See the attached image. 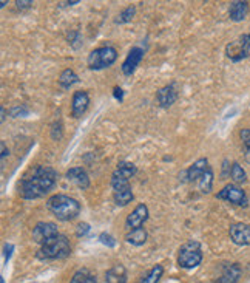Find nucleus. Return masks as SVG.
<instances>
[{"label":"nucleus","mask_w":250,"mask_h":283,"mask_svg":"<svg viewBox=\"0 0 250 283\" xmlns=\"http://www.w3.org/2000/svg\"><path fill=\"white\" fill-rule=\"evenodd\" d=\"M16 6H17L19 11H25V9H30L33 6V2H31V0H17Z\"/></svg>","instance_id":"nucleus-34"},{"label":"nucleus","mask_w":250,"mask_h":283,"mask_svg":"<svg viewBox=\"0 0 250 283\" xmlns=\"http://www.w3.org/2000/svg\"><path fill=\"white\" fill-rule=\"evenodd\" d=\"M68 44L74 48V50H78L82 47V37L79 34V31H71L68 34Z\"/></svg>","instance_id":"nucleus-29"},{"label":"nucleus","mask_w":250,"mask_h":283,"mask_svg":"<svg viewBox=\"0 0 250 283\" xmlns=\"http://www.w3.org/2000/svg\"><path fill=\"white\" fill-rule=\"evenodd\" d=\"M79 82H81L79 76L76 74V71L71 70V68L64 70V71L60 73V76H59V85L64 90H70L73 85H76Z\"/></svg>","instance_id":"nucleus-20"},{"label":"nucleus","mask_w":250,"mask_h":283,"mask_svg":"<svg viewBox=\"0 0 250 283\" xmlns=\"http://www.w3.org/2000/svg\"><path fill=\"white\" fill-rule=\"evenodd\" d=\"M134 14H136V8L134 6H127L125 9H122L121 12H119V16L116 17V23H119V25H122V23H128V22H131V19L134 17Z\"/></svg>","instance_id":"nucleus-25"},{"label":"nucleus","mask_w":250,"mask_h":283,"mask_svg":"<svg viewBox=\"0 0 250 283\" xmlns=\"http://www.w3.org/2000/svg\"><path fill=\"white\" fill-rule=\"evenodd\" d=\"M70 283H97V279L90 269L82 268V269H78V271L73 274Z\"/></svg>","instance_id":"nucleus-21"},{"label":"nucleus","mask_w":250,"mask_h":283,"mask_svg":"<svg viewBox=\"0 0 250 283\" xmlns=\"http://www.w3.org/2000/svg\"><path fill=\"white\" fill-rule=\"evenodd\" d=\"M216 198L218 200H224V201H229V203L236 204V206H243V208H246L247 203H249L246 192L238 184H235V183L224 186L216 194Z\"/></svg>","instance_id":"nucleus-7"},{"label":"nucleus","mask_w":250,"mask_h":283,"mask_svg":"<svg viewBox=\"0 0 250 283\" xmlns=\"http://www.w3.org/2000/svg\"><path fill=\"white\" fill-rule=\"evenodd\" d=\"M178 96H179V93H178V88H176V84H174V82L159 88L158 93H156L158 104L161 107H164V109L171 107L174 102L178 101Z\"/></svg>","instance_id":"nucleus-14"},{"label":"nucleus","mask_w":250,"mask_h":283,"mask_svg":"<svg viewBox=\"0 0 250 283\" xmlns=\"http://www.w3.org/2000/svg\"><path fill=\"white\" fill-rule=\"evenodd\" d=\"M226 55L233 62H240L246 57H250V36L243 34L240 39L230 42L226 48Z\"/></svg>","instance_id":"nucleus-6"},{"label":"nucleus","mask_w":250,"mask_h":283,"mask_svg":"<svg viewBox=\"0 0 250 283\" xmlns=\"http://www.w3.org/2000/svg\"><path fill=\"white\" fill-rule=\"evenodd\" d=\"M148 215H150V212H148L147 204H144V203L137 204L136 208L131 211V214L127 217V220H125V227H127L128 230L142 227L144 223L148 220Z\"/></svg>","instance_id":"nucleus-11"},{"label":"nucleus","mask_w":250,"mask_h":283,"mask_svg":"<svg viewBox=\"0 0 250 283\" xmlns=\"http://www.w3.org/2000/svg\"><path fill=\"white\" fill-rule=\"evenodd\" d=\"M99 240H101L102 244H105L107 248H115L116 246V238L113 235H110L108 232H102L99 235Z\"/></svg>","instance_id":"nucleus-30"},{"label":"nucleus","mask_w":250,"mask_h":283,"mask_svg":"<svg viewBox=\"0 0 250 283\" xmlns=\"http://www.w3.org/2000/svg\"><path fill=\"white\" fill-rule=\"evenodd\" d=\"M118 59V50L115 47H99L96 50H93L91 53L86 57V65H88L90 70L99 71L111 67Z\"/></svg>","instance_id":"nucleus-4"},{"label":"nucleus","mask_w":250,"mask_h":283,"mask_svg":"<svg viewBox=\"0 0 250 283\" xmlns=\"http://www.w3.org/2000/svg\"><path fill=\"white\" fill-rule=\"evenodd\" d=\"M0 147H2V161L9 155V150L6 149V144L3 143V141H2V144H0Z\"/></svg>","instance_id":"nucleus-36"},{"label":"nucleus","mask_w":250,"mask_h":283,"mask_svg":"<svg viewBox=\"0 0 250 283\" xmlns=\"http://www.w3.org/2000/svg\"><path fill=\"white\" fill-rule=\"evenodd\" d=\"M208 160L207 158H199L196 160L189 169H185L179 173V179L182 183H195L199 181V178L204 175V172L208 169Z\"/></svg>","instance_id":"nucleus-8"},{"label":"nucleus","mask_w":250,"mask_h":283,"mask_svg":"<svg viewBox=\"0 0 250 283\" xmlns=\"http://www.w3.org/2000/svg\"><path fill=\"white\" fill-rule=\"evenodd\" d=\"M90 107V96L83 90L74 92L73 99H71V116L73 118H82L85 112Z\"/></svg>","instance_id":"nucleus-12"},{"label":"nucleus","mask_w":250,"mask_h":283,"mask_svg":"<svg viewBox=\"0 0 250 283\" xmlns=\"http://www.w3.org/2000/svg\"><path fill=\"white\" fill-rule=\"evenodd\" d=\"M0 283H5V279L2 277V279H0Z\"/></svg>","instance_id":"nucleus-42"},{"label":"nucleus","mask_w":250,"mask_h":283,"mask_svg":"<svg viewBox=\"0 0 250 283\" xmlns=\"http://www.w3.org/2000/svg\"><path fill=\"white\" fill-rule=\"evenodd\" d=\"M230 240L238 246H249L250 244V225L247 223H233L229 229Z\"/></svg>","instance_id":"nucleus-13"},{"label":"nucleus","mask_w":250,"mask_h":283,"mask_svg":"<svg viewBox=\"0 0 250 283\" xmlns=\"http://www.w3.org/2000/svg\"><path fill=\"white\" fill-rule=\"evenodd\" d=\"M0 112H2V118H0V121H5L6 119V110H5V107H2V109H0Z\"/></svg>","instance_id":"nucleus-40"},{"label":"nucleus","mask_w":250,"mask_h":283,"mask_svg":"<svg viewBox=\"0 0 250 283\" xmlns=\"http://www.w3.org/2000/svg\"><path fill=\"white\" fill-rule=\"evenodd\" d=\"M230 170H232L230 161H229V160H224V161H222V172H221V176H222V178L230 176Z\"/></svg>","instance_id":"nucleus-33"},{"label":"nucleus","mask_w":250,"mask_h":283,"mask_svg":"<svg viewBox=\"0 0 250 283\" xmlns=\"http://www.w3.org/2000/svg\"><path fill=\"white\" fill-rule=\"evenodd\" d=\"M115 98L122 101V88H118V87L115 88Z\"/></svg>","instance_id":"nucleus-37"},{"label":"nucleus","mask_w":250,"mask_h":283,"mask_svg":"<svg viewBox=\"0 0 250 283\" xmlns=\"http://www.w3.org/2000/svg\"><path fill=\"white\" fill-rule=\"evenodd\" d=\"M116 169L121 170L125 176H128V178H133L137 172V167L131 161H121Z\"/></svg>","instance_id":"nucleus-26"},{"label":"nucleus","mask_w":250,"mask_h":283,"mask_svg":"<svg viewBox=\"0 0 250 283\" xmlns=\"http://www.w3.org/2000/svg\"><path fill=\"white\" fill-rule=\"evenodd\" d=\"M12 249H14V246H12L11 243H5V244H3V255H5V262H8V260L11 259Z\"/></svg>","instance_id":"nucleus-35"},{"label":"nucleus","mask_w":250,"mask_h":283,"mask_svg":"<svg viewBox=\"0 0 250 283\" xmlns=\"http://www.w3.org/2000/svg\"><path fill=\"white\" fill-rule=\"evenodd\" d=\"M46 208L57 220L60 222H73L81 214V203L65 194H56L49 197L46 201Z\"/></svg>","instance_id":"nucleus-2"},{"label":"nucleus","mask_w":250,"mask_h":283,"mask_svg":"<svg viewBox=\"0 0 250 283\" xmlns=\"http://www.w3.org/2000/svg\"><path fill=\"white\" fill-rule=\"evenodd\" d=\"M198 186L203 194H210L211 192V189H213V170H211V167H208L204 175L199 178Z\"/></svg>","instance_id":"nucleus-22"},{"label":"nucleus","mask_w":250,"mask_h":283,"mask_svg":"<svg viewBox=\"0 0 250 283\" xmlns=\"http://www.w3.org/2000/svg\"><path fill=\"white\" fill-rule=\"evenodd\" d=\"M244 160H246V163L250 164V147H246V150H244Z\"/></svg>","instance_id":"nucleus-38"},{"label":"nucleus","mask_w":250,"mask_h":283,"mask_svg":"<svg viewBox=\"0 0 250 283\" xmlns=\"http://www.w3.org/2000/svg\"><path fill=\"white\" fill-rule=\"evenodd\" d=\"M90 230H91V226H90L88 223L82 222V223H79V225L76 226V235H78V237H85V235L90 234Z\"/></svg>","instance_id":"nucleus-31"},{"label":"nucleus","mask_w":250,"mask_h":283,"mask_svg":"<svg viewBox=\"0 0 250 283\" xmlns=\"http://www.w3.org/2000/svg\"><path fill=\"white\" fill-rule=\"evenodd\" d=\"M162 276H164V266L156 265L139 280V283H158Z\"/></svg>","instance_id":"nucleus-23"},{"label":"nucleus","mask_w":250,"mask_h":283,"mask_svg":"<svg viewBox=\"0 0 250 283\" xmlns=\"http://www.w3.org/2000/svg\"><path fill=\"white\" fill-rule=\"evenodd\" d=\"M105 283H127V269H125V266H111L105 273Z\"/></svg>","instance_id":"nucleus-18"},{"label":"nucleus","mask_w":250,"mask_h":283,"mask_svg":"<svg viewBox=\"0 0 250 283\" xmlns=\"http://www.w3.org/2000/svg\"><path fill=\"white\" fill-rule=\"evenodd\" d=\"M249 36H250V33H249Z\"/></svg>","instance_id":"nucleus-43"},{"label":"nucleus","mask_w":250,"mask_h":283,"mask_svg":"<svg viewBox=\"0 0 250 283\" xmlns=\"http://www.w3.org/2000/svg\"><path fill=\"white\" fill-rule=\"evenodd\" d=\"M65 176H67V179L70 183H73L74 186H78L82 190L90 187V176H88V173H86V170L83 169V167H71Z\"/></svg>","instance_id":"nucleus-15"},{"label":"nucleus","mask_w":250,"mask_h":283,"mask_svg":"<svg viewBox=\"0 0 250 283\" xmlns=\"http://www.w3.org/2000/svg\"><path fill=\"white\" fill-rule=\"evenodd\" d=\"M62 136H64V124L62 121H54L51 124V138L54 141H60Z\"/></svg>","instance_id":"nucleus-28"},{"label":"nucleus","mask_w":250,"mask_h":283,"mask_svg":"<svg viewBox=\"0 0 250 283\" xmlns=\"http://www.w3.org/2000/svg\"><path fill=\"white\" fill-rule=\"evenodd\" d=\"M59 173L49 166H37L31 175L25 176L19 184V194L23 200H37L49 194L56 183Z\"/></svg>","instance_id":"nucleus-1"},{"label":"nucleus","mask_w":250,"mask_h":283,"mask_svg":"<svg viewBox=\"0 0 250 283\" xmlns=\"http://www.w3.org/2000/svg\"><path fill=\"white\" fill-rule=\"evenodd\" d=\"M56 235H59L57 225L51 222H39L33 229V240L39 244H45Z\"/></svg>","instance_id":"nucleus-9"},{"label":"nucleus","mask_w":250,"mask_h":283,"mask_svg":"<svg viewBox=\"0 0 250 283\" xmlns=\"http://www.w3.org/2000/svg\"><path fill=\"white\" fill-rule=\"evenodd\" d=\"M240 138L243 141L244 147H250V128H243L240 132Z\"/></svg>","instance_id":"nucleus-32"},{"label":"nucleus","mask_w":250,"mask_h":283,"mask_svg":"<svg viewBox=\"0 0 250 283\" xmlns=\"http://www.w3.org/2000/svg\"><path fill=\"white\" fill-rule=\"evenodd\" d=\"M144 55H145V51H144L141 47H133V48L128 51L127 57H125V60L122 62V65H121L122 73H124L125 76H131V74L136 71V68L139 67V63H141Z\"/></svg>","instance_id":"nucleus-10"},{"label":"nucleus","mask_w":250,"mask_h":283,"mask_svg":"<svg viewBox=\"0 0 250 283\" xmlns=\"http://www.w3.org/2000/svg\"><path fill=\"white\" fill-rule=\"evenodd\" d=\"M9 114H11V118H25V116H28V114H30V109L25 104L14 106L9 110Z\"/></svg>","instance_id":"nucleus-27"},{"label":"nucleus","mask_w":250,"mask_h":283,"mask_svg":"<svg viewBox=\"0 0 250 283\" xmlns=\"http://www.w3.org/2000/svg\"><path fill=\"white\" fill-rule=\"evenodd\" d=\"M147 230L144 227H137V229H131L125 234V240L127 243L133 244V246H142L147 241Z\"/></svg>","instance_id":"nucleus-19"},{"label":"nucleus","mask_w":250,"mask_h":283,"mask_svg":"<svg viewBox=\"0 0 250 283\" xmlns=\"http://www.w3.org/2000/svg\"><path fill=\"white\" fill-rule=\"evenodd\" d=\"M230 178L235 184H243L247 181V173L243 169L240 163H232V170H230Z\"/></svg>","instance_id":"nucleus-24"},{"label":"nucleus","mask_w":250,"mask_h":283,"mask_svg":"<svg viewBox=\"0 0 250 283\" xmlns=\"http://www.w3.org/2000/svg\"><path fill=\"white\" fill-rule=\"evenodd\" d=\"M71 254V244L70 240L65 235H56L51 240H48L45 244H42L41 249L37 251L36 257L39 260H60L67 259Z\"/></svg>","instance_id":"nucleus-3"},{"label":"nucleus","mask_w":250,"mask_h":283,"mask_svg":"<svg viewBox=\"0 0 250 283\" xmlns=\"http://www.w3.org/2000/svg\"><path fill=\"white\" fill-rule=\"evenodd\" d=\"M79 0H74V2H62L59 6H73V5H78Z\"/></svg>","instance_id":"nucleus-39"},{"label":"nucleus","mask_w":250,"mask_h":283,"mask_svg":"<svg viewBox=\"0 0 250 283\" xmlns=\"http://www.w3.org/2000/svg\"><path fill=\"white\" fill-rule=\"evenodd\" d=\"M243 274V269L238 263H232V265H226L222 269V274L218 279L216 283H238L240 277Z\"/></svg>","instance_id":"nucleus-16"},{"label":"nucleus","mask_w":250,"mask_h":283,"mask_svg":"<svg viewBox=\"0 0 250 283\" xmlns=\"http://www.w3.org/2000/svg\"><path fill=\"white\" fill-rule=\"evenodd\" d=\"M249 14V3L243 2V0H235L230 3L229 8V16L233 22H241L247 17Z\"/></svg>","instance_id":"nucleus-17"},{"label":"nucleus","mask_w":250,"mask_h":283,"mask_svg":"<svg viewBox=\"0 0 250 283\" xmlns=\"http://www.w3.org/2000/svg\"><path fill=\"white\" fill-rule=\"evenodd\" d=\"M203 262L201 244L198 241H187L179 248L178 252V265L184 269H193Z\"/></svg>","instance_id":"nucleus-5"},{"label":"nucleus","mask_w":250,"mask_h":283,"mask_svg":"<svg viewBox=\"0 0 250 283\" xmlns=\"http://www.w3.org/2000/svg\"><path fill=\"white\" fill-rule=\"evenodd\" d=\"M6 3H8V2H6V0H2V2H0V6H2V8H3V6H5Z\"/></svg>","instance_id":"nucleus-41"}]
</instances>
